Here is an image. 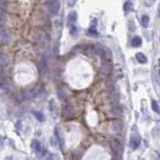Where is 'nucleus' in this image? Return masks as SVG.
<instances>
[{
	"label": "nucleus",
	"mask_w": 160,
	"mask_h": 160,
	"mask_svg": "<svg viewBox=\"0 0 160 160\" xmlns=\"http://www.w3.org/2000/svg\"><path fill=\"white\" fill-rule=\"evenodd\" d=\"M86 54H88V55H92L94 52H95V49L93 48L92 46H87L86 47Z\"/></svg>",
	"instance_id": "obj_23"
},
{
	"label": "nucleus",
	"mask_w": 160,
	"mask_h": 160,
	"mask_svg": "<svg viewBox=\"0 0 160 160\" xmlns=\"http://www.w3.org/2000/svg\"><path fill=\"white\" fill-rule=\"evenodd\" d=\"M123 8H124V11H131L133 8V2L131 1V0H128L127 2H125V4H124V6H123Z\"/></svg>",
	"instance_id": "obj_15"
},
{
	"label": "nucleus",
	"mask_w": 160,
	"mask_h": 160,
	"mask_svg": "<svg viewBox=\"0 0 160 160\" xmlns=\"http://www.w3.org/2000/svg\"><path fill=\"white\" fill-rule=\"evenodd\" d=\"M49 108H50V111L52 112V114L55 116V115L57 114V104L54 99H52V100H50V102H49Z\"/></svg>",
	"instance_id": "obj_11"
},
{
	"label": "nucleus",
	"mask_w": 160,
	"mask_h": 160,
	"mask_svg": "<svg viewBox=\"0 0 160 160\" xmlns=\"http://www.w3.org/2000/svg\"><path fill=\"white\" fill-rule=\"evenodd\" d=\"M13 99H14L15 101H17V102H20L23 99V96H22V94L16 93V94H14V95H13Z\"/></svg>",
	"instance_id": "obj_22"
},
{
	"label": "nucleus",
	"mask_w": 160,
	"mask_h": 160,
	"mask_svg": "<svg viewBox=\"0 0 160 160\" xmlns=\"http://www.w3.org/2000/svg\"><path fill=\"white\" fill-rule=\"evenodd\" d=\"M136 59H137V61L139 63H146V62H147V57H146L143 53H141V52H139V53L136 54Z\"/></svg>",
	"instance_id": "obj_14"
},
{
	"label": "nucleus",
	"mask_w": 160,
	"mask_h": 160,
	"mask_svg": "<svg viewBox=\"0 0 160 160\" xmlns=\"http://www.w3.org/2000/svg\"><path fill=\"white\" fill-rule=\"evenodd\" d=\"M8 88H9L8 82H6V81L3 79L0 80V89H1V90H7Z\"/></svg>",
	"instance_id": "obj_18"
},
{
	"label": "nucleus",
	"mask_w": 160,
	"mask_h": 160,
	"mask_svg": "<svg viewBox=\"0 0 160 160\" xmlns=\"http://www.w3.org/2000/svg\"><path fill=\"white\" fill-rule=\"evenodd\" d=\"M55 136H56V138H57V140H58L60 146H61V147H64V145H65L64 136H63V134H62L61 131H60L59 128H56V129H55Z\"/></svg>",
	"instance_id": "obj_8"
},
{
	"label": "nucleus",
	"mask_w": 160,
	"mask_h": 160,
	"mask_svg": "<svg viewBox=\"0 0 160 160\" xmlns=\"http://www.w3.org/2000/svg\"><path fill=\"white\" fill-rule=\"evenodd\" d=\"M60 4L58 1H52L47 3V10L52 15H56L59 12Z\"/></svg>",
	"instance_id": "obj_1"
},
{
	"label": "nucleus",
	"mask_w": 160,
	"mask_h": 160,
	"mask_svg": "<svg viewBox=\"0 0 160 160\" xmlns=\"http://www.w3.org/2000/svg\"><path fill=\"white\" fill-rule=\"evenodd\" d=\"M31 148L38 154L42 151V146H41L40 142H39L38 140H36V139H33L32 142H31Z\"/></svg>",
	"instance_id": "obj_9"
},
{
	"label": "nucleus",
	"mask_w": 160,
	"mask_h": 160,
	"mask_svg": "<svg viewBox=\"0 0 160 160\" xmlns=\"http://www.w3.org/2000/svg\"><path fill=\"white\" fill-rule=\"evenodd\" d=\"M7 20V16H6V13H5L3 10L0 8V23H5Z\"/></svg>",
	"instance_id": "obj_17"
},
{
	"label": "nucleus",
	"mask_w": 160,
	"mask_h": 160,
	"mask_svg": "<svg viewBox=\"0 0 160 160\" xmlns=\"http://www.w3.org/2000/svg\"><path fill=\"white\" fill-rule=\"evenodd\" d=\"M70 33H71V35H76V34H77V28H76L75 26H72Z\"/></svg>",
	"instance_id": "obj_24"
},
{
	"label": "nucleus",
	"mask_w": 160,
	"mask_h": 160,
	"mask_svg": "<svg viewBox=\"0 0 160 160\" xmlns=\"http://www.w3.org/2000/svg\"><path fill=\"white\" fill-rule=\"evenodd\" d=\"M17 128H18V130L21 129V122L20 121H18V123H17Z\"/></svg>",
	"instance_id": "obj_26"
},
{
	"label": "nucleus",
	"mask_w": 160,
	"mask_h": 160,
	"mask_svg": "<svg viewBox=\"0 0 160 160\" xmlns=\"http://www.w3.org/2000/svg\"><path fill=\"white\" fill-rule=\"evenodd\" d=\"M45 160H53V155L51 153H48V156L46 157Z\"/></svg>",
	"instance_id": "obj_25"
},
{
	"label": "nucleus",
	"mask_w": 160,
	"mask_h": 160,
	"mask_svg": "<svg viewBox=\"0 0 160 160\" xmlns=\"http://www.w3.org/2000/svg\"><path fill=\"white\" fill-rule=\"evenodd\" d=\"M111 69H112L111 63H110L108 60H103L101 64V72L103 74H109L111 72Z\"/></svg>",
	"instance_id": "obj_5"
},
{
	"label": "nucleus",
	"mask_w": 160,
	"mask_h": 160,
	"mask_svg": "<svg viewBox=\"0 0 160 160\" xmlns=\"http://www.w3.org/2000/svg\"><path fill=\"white\" fill-rule=\"evenodd\" d=\"M141 24H142L143 27H147L149 24V17L147 15H143L142 18H141Z\"/></svg>",
	"instance_id": "obj_16"
},
{
	"label": "nucleus",
	"mask_w": 160,
	"mask_h": 160,
	"mask_svg": "<svg viewBox=\"0 0 160 160\" xmlns=\"http://www.w3.org/2000/svg\"><path fill=\"white\" fill-rule=\"evenodd\" d=\"M33 114H34V116H35L39 120V121H43V120H44V116L42 115V113H40V112L33 111Z\"/></svg>",
	"instance_id": "obj_21"
},
{
	"label": "nucleus",
	"mask_w": 160,
	"mask_h": 160,
	"mask_svg": "<svg viewBox=\"0 0 160 160\" xmlns=\"http://www.w3.org/2000/svg\"><path fill=\"white\" fill-rule=\"evenodd\" d=\"M110 146H111V149L116 154H119L120 152H121L122 144L119 140H117V139H112V140L110 141Z\"/></svg>",
	"instance_id": "obj_3"
},
{
	"label": "nucleus",
	"mask_w": 160,
	"mask_h": 160,
	"mask_svg": "<svg viewBox=\"0 0 160 160\" xmlns=\"http://www.w3.org/2000/svg\"><path fill=\"white\" fill-rule=\"evenodd\" d=\"M151 105H152V109H153L156 113H159V106H158L157 101L156 100H152L151 101Z\"/></svg>",
	"instance_id": "obj_20"
},
{
	"label": "nucleus",
	"mask_w": 160,
	"mask_h": 160,
	"mask_svg": "<svg viewBox=\"0 0 160 160\" xmlns=\"http://www.w3.org/2000/svg\"><path fill=\"white\" fill-rule=\"evenodd\" d=\"M8 62V57L5 54L0 53V65H5Z\"/></svg>",
	"instance_id": "obj_19"
},
{
	"label": "nucleus",
	"mask_w": 160,
	"mask_h": 160,
	"mask_svg": "<svg viewBox=\"0 0 160 160\" xmlns=\"http://www.w3.org/2000/svg\"><path fill=\"white\" fill-rule=\"evenodd\" d=\"M141 44H142V39L139 37V36H135V37L131 40V45L133 47H139L141 46Z\"/></svg>",
	"instance_id": "obj_12"
},
{
	"label": "nucleus",
	"mask_w": 160,
	"mask_h": 160,
	"mask_svg": "<svg viewBox=\"0 0 160 160\" xmlns=\"http://www.w3.org/2000/svg\"><path fill=\"white\" fill-rule=\"evenodd\" d=\"M76 19H77V13H76L75 11H72L70 12L69 16H68V19H67V24L69 26H73V24L75 23Z\"/></svg>",
	"instance_id": "obj_10"
},
{
	"label": "nucleus",
	"mask_w": 160,
	"mask_h": 160,
	"mask_svg": "<svg viewBox=\"0 0 160 160\" xmlns=\"http://www.w3.org/2000/svg\"><path fill=\"white\" fill-rule=\"evenodd\" d=\"M110 132L111 133H119L122 129V124L119 121H114L110 124Z\"/></svg>",
	"instance_id": "obj_6"
},
{
	"label": "nucleus",
	"mask_w": 160,
	"mask_h": 160,
	"mask_svg": "<svg viewBox=\"0 0 160 160\" xmlns=\"http://www.w3.org/2000/svg\"><path fill=\"white\" fill-rule=\"evenodd\" d=\"M10 34L5 28L0 27V43L8 44L10 42Z\"/></svg>",
	"instance_id": "obj_2"
},
{
	"label": "nucleus",
	"mask_w": 160,
	"mask_h": 160,
	"mask_svg": "<svg viewBox=\"0 0 160 160\" xmlns=\"http://www.w3.org/2000/svg\"><path fill=\"white\" fill-rule=\"evenodd\" d=\"M140 143H141V139L139 136H132L130 139V146H131V148L132 149H136V148H138V146L140 145Z\"/></svg>",
	"instance_id": "obj_7"
},
{
	"label": "nucleus",
	"mask_w": 160,
	"mask_h": 160,
	"mask_svg": "<svg viewBox=\"0 0 160 160\" xmlns=\"http://www.w3.org/2000/svg\"><path fill=\"white\" fill-rule=\"evenodd\" d=\"M96 23H97L96 20H93L92 23H91L90 28H89V29H88V34H90V35H97V31H96Z\"/></svg>",
	"instance_id": "obj_13"
},
{
	"label": "nucleus",
	"mask_w": 160,
	"mask_h": 160,
	"mask_svg": "<svg viewBox=\"0 0 160 160\" xmlns=\"http://www.w3.org/2000/svg\"><path fill=\"white\" fill-rule=\"evenodd\" d=\"M48 2H52V1H57V0H47Z\"/></svg>",
	"instance_id": "obj_27"
},
{
	"label": "nucleus",
	"mask_w": 160,
	"mask_h": 160,
	"mask_svg": "<svg viewBox=\"0 0 160 160\" xmlns=\"http://www.w3.org/2000/svg\"><path fill=\"white\" fill-rule=\"evenodd\" d=\"M75 114V111H74V108H73L72 105L70 104H66L64 107H63V115L66 118H70V117H73Z\"/></svg>",
	"instance_id": "obj_4"
}]
</instances>
